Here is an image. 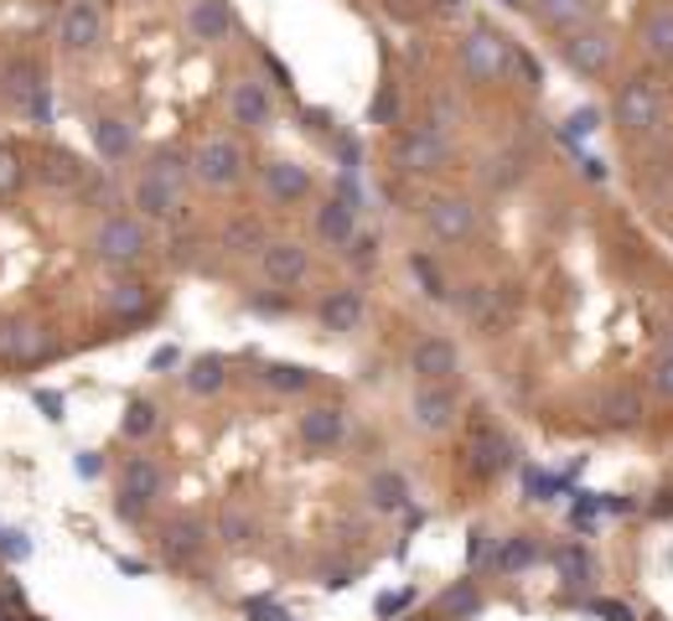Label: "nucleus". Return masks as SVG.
<instances>
[{"mask_svg":"<svg viewBox=\"0 0 673 621\" xmlns=\"http://www.w3.org/2000/svg\"><path fill=\"white\" fill-rule=\"evenodd\" d=\"M94 151H99L104 161H125V155H130V125L115 115L94 119Z\"/></svg>","mask_w":673,"mask_h":621,"instance_id":"nucleus-26","label":"nucleus"},{"mask_svg":"<svg viewBox=\"0 0 673 621\" xmlns=\"http://www.w3.org/2000/svg\"><path fill=\"white\" fill-rule=\"evenodd\" d=\"M663 89H658L653 78H627L622 89H616V125L627 130V136H653L658 125H663Z\"/></svg>","mask_w":673,"mask_h":621,"instance_id":"nucleus-2","label":"nucleus"},{"mask_svg":"<svg viewBox=\"0 0 673 621\" xmlns=\"http://www.w3.org/2000/svg\"><path fill=\"white\" fill-rule=\"evenodd\" d=\"M161 487H166L161 466L145 461V456H130L125 471H119V518H140L161 497Z\"/></svg>","mask_w":673,"mask_h":621,"instance_id":"nucleus-8","label":"nucleus"},{"mask_svg":"<svg viewBox=\"0 0 673 621\" xmlns=\"http://www.w3.org/2000/svg\"><path fill=\"white\" fill-rule=\"evenodd\" d=\"M559 58L570 62L580 78H601L616 58V37L606 26H580V32H570V37L559 42Z\"/></svg>","mask_w":673,"mask_h":621,"instance_id":"nucleus-6","label":"nucleus"},{"mask_svg":"<svg viewBox=\"0 0 673 621\" xmlns=\"http://www.w3.org/2000/svg\"><path fill=\"white\" fill-rule=\"evenodd\" d=\"M353 259H357V265H374L378 244H374V238H353Z\"/></svg>","mask_w":673,"mask_h":621,"instance_id":"nucleus-41","label":"nucleus"},{"mask_svg":"<svg viewBox=\"0 0 673 621\" xmlns=\"http://www.w3.org/2000/svg\"><path fill=\"white\" fill-rule=\"evenodd\" d=\"M223 384H228V363H223V358H198V363L187 368V388H192V394H219Z\"/></svg>","mask_w":673,"mask_h":621,"instance_id":"nucleus-28","label":"nucleus"},{"mask_svg":"<svg viewBox=\"0 0 673 621\" xmlns=\"http://www.w3.org/2000/svg\"><path fill=\"white\" fill-rule=\"evenodd\" d=\"M394 161H399V172L430 176L451 161V140L440 136V130H430V125H415V130H404L394 140Z\"/></svg>","mask_w":673,"mask_h":621,"instance_id":"nucleus-7","label":"nucleus"},{"mask_svg":"<svg viewBox=\"0 0 673 621\" xmlns=\"http://www.w3.org/2000/svg\"><path fill=\"white\" fill-rule=\"evenodd\" d=\"M595 130V109H580V115H570V125H565V136L580 140V136H591Z\"/></svg>","mask_w":673,"mask_h":621,"instance_id":"nucleus-39","label":"nucleus"},{"mask_svg":"<svg viewBox=\"0 0 673 621\" xmlns=\"http://www.w3.org/2000/svg\"><path fill=\"white\" fill-rule=\"evenodd\" d=\"M244 534H249V518H244V513H238V507H228V513H223V539H244Z\"/></svg>","mask_w":673,"mask_h":621,"instance_id":"nucleus-38","label":"nucleus"},{"mask_svg":"<svg viewBox=\"0 0 673 621\" xmlns=\"http://www.w3.org/2000/svg\"><path fill=\"white\" fill-rule=\"evenodd\" d=\"M104 306H109V316L140 321V316L151 310V285H140V280H115V285L104 291Z\"/></svg>","mask_w":673,"mask_h":621,"instance_id":"nucleus-23","label":"nucleus"},{"mask_svg":"<svg viewBox=\"0 0 673 621\" xmlns=\"http://www.w3.org/2000/svg\"><path fill=\"white\" fill-rule=\"evenodd\" d=\"M534 16L544 32H559V37H570L580 26H591L595 16V0H534Z\"/></svg>","mask_w":673,"mask_h":621,"instance_id":"nucleus-17","label":"nucleus"},{"mask_svg":"<svg viewBox=\"0 0 673 621\" xmlns=\"http://www.w3.org/2000/svg\"><path fill=\"white\" fill-rule=\"evenodd\" d=\"M446 606H451L456 617H467V611H476V606H482V596H476L472 585H461V590H451V596H446Z\"/></svg>","mask_w":673,"mask_h":621,"instance_id":"nucleus-37","label":"nucleus"},{"mask_svg":"<svg viewBox=\"0 0 673 621\" xmlns=\"http://www.w3.org/2000/svg\"><path fill=\"white\" fill-rule=\"evenodd\" d=\"M317 238L321 244H332V249H347L357 238V208L353 202H342V197H327L317 208Z\"/></svg>","mask_w":673,"mask_h":621,"instance_id":"nucleus-19","label":"nucleus"},{"mask_svg":"<svg viewBox=\"0 0 673 621\" xmlns=\"http://www.w3.org/2000/svg\"><path fill=\"white\" fill-rule=\"evenodd\" d=\"M425 223H430V233H436L440 244H461V238L476 233V208L467 197H436L425 208Z\"/></svg>","mask_w":673,"mask_h":621,"instance_id":"nucleus-13","label":"nucleus"},{"mask_svg":"<svg viewBox=\"0 0 673 621\" xmlns=\"http://www.w3.org/2000/svg\"><path fill=\"white\" fill-rule=\"evenodd\" d=\"M410 420H415L420 430H430V435L451 430L456 425V388L451 384H420L415 394H410Z\"/></svg>","mask_w":673,"mask_h":621,"instance_id":"nucleus-12","label":"nucleus"},{"mask_svg":"<svg viewBox=\"0 0 673 621\" xmlns=\"http://www.w3.org/2000/svg\"><path fill=\"white\" fill-rule=\"evenodd\" d=\"M259 274L275 285V291H296L300 280L311 274V254L300 249L296 238H270L259 249Z\"/></svg>","mask_w":673,"mask_h":621,"instance_id":"nucleus-9","label":"nucleus"},{"mask_svg":"<svg viewBox=\"0 0 673 621\" xmlns=\"http://www.w3.org/2000/svg\"><path fill=\"white\" fill-rule=\"evenodd\" d=\"M202 539H208V528L198 518H177V524H166V534H161V549H166V560H192L202 549Z\"/></svg>","mask_w":673,"mask_h":621,"instance_id":"nucleus-25","label":"nucleus"},{"mask_svg":"<svg viewBox=\"0 0 673 621\" xmlns=\"http://www.w3.org/2000/svg\"><path fill=\"white\" fill-rule=\"evenodd\" d=\"M228 115H234V125L264 130V125L275 119V98H270V89H264L259 78H238L234 89H228Z\"/></svg>","mask_w":673,"mask_h":621,"instance_id":"nucleus-15","label":"nucleus"},{"mask_svg":"<svg viewBox=\"0 0 673 621\" xmlns=\"http://www.w3.org/2000/svg\"><path fill=\"white\" fill-rule=\"evenodd\" d=\"M58 42L68 52H94L104 42V5L99 0H68L58 21Z\"/></svg>","mask_w":673,"mask_h":621,"instance_id":"nucleus-10","label":"nucleus"},{"mask_svg":"<svg viewBox=\"0 0 673 621\" xmlns=\"http://www.w3.org/2000/svg\"><path fill=\"white\" fill-rule=\"evenodd\" d=\"M21 176H26V166H21V155L11 151V145H0V197H11L21 187Z\"/></svg>","mask_w":673,"mask_h":621,"instance_id":"nucleus-32","label":"nucleus"},{"mask_svg":"<svg viewBox=\"0 0 673 621\" xmlns=\"http://www.w3.org/2000/svg\"><path fill=\"white\" fill-rule=\"evenodd\" d=\"M181 187H187V161H181V155H156V161L145 166V176L135 181V208L145 218H166L177 208Z\"/></svg>","mask_w":673,"mask_h":621,"instance_id":"nucleus-1","label":"nucleus"},{"mask_svg":"<svg viewBox=\"0 0 673 621\" xmlns=\"http://www.w3.org/2000/svg\"><path fill=\"white\" fill-rule=\"evenodd\" d=\"M513 466V446L497 435V430H482L472 441V471L476 477H497V471H508Z\"/></svg>","mask_w":673,"mask_h":621,"instance_id":"nucleus-22","label":"nucleus"},{"mask_svg":"<svg viewBox=\"0 0 673 621\" xmlns=\"http://www.w3.org/2000/svg\"><path fill=\"white\" fill-rule=\"evenodd\" d=\"M79 477H99V456H79Z\"/></svg>","mask_w":673,"mask_h":621,"instance_id":"nucleus-43","label":"nucleus"},{"mask_svg":"<svg viewBox=\"0 0 673 621\" xmlns=\"http://www.w3.org/2000/svg\"><path fill=\"white\" fill-rule=\"evenodd\" d=\"M145 223L140 218H130V213H109L94 229V254H99L104 265H135L140 254H145Z\"/></svg>","mask_w":673,"mask_h":621,"instance_id":"nucleus-5","label":"nucleus"},{"mask_svg":"<svg viewBox=\"0 0 673 621\" xmlns=\"http://www.w3.org/2000/svg\"><path fill=\"white\" fill-rule=\"evenodd\" d=\"M296 435L306 450H336L342 435H347V414L336 405H311L306 414L296 420Z\"/></svg>","mask_w":673,"mask_h":621,"instance_id":"nucleus-14","label":"nucleus"},{"mask_svg":"<svg viewBox=\"0 0 673 621\" xmlns=\"http://www.w3.org/2000/svg\"><path fill=\"white\" fill-rule=\"evenodd\" d=\"M559 575H565L570 585H580L586 575H591V560H586L580 549H559Z\"/></svg>","mask_w":673,"mask_h":621,"instance_id":"nucleus-34","label":"nucleus"},{"mask_svg":"<svg viewBox=\"0 0 673 621\" xmlns=\"http://www.w3.org/2000/svg\"><path fill=\"white\" fill-rule=\"evenodd\" d=\"M42 352V331L32 321H5L0 327V358H11V363H32Z\"/></svg>","mask_w":673,"mask_h":621,"instance_id":"nucleus-24","label":"nucleus"},{"mask_svg":"<svg viewBox=\"0 0 673 621\" xmlns=\"http://www.w3.org/2000/svg\"><path fill=\"white\" fill-rule=\"evenodd\" d=\"M244 166H249V151L234 136H208L198 145V155H192V176L202 187H234Z\"/></svg>","mask_w":673,"mask_h":621,"instance_id":"nucleus-4","label":"nucleus"},{"mask_svg":"<svg viewBox=\"0 0 673 621\" xmlns=\"http://www.w3.org/2000/svg\"><path fill=\"white\" fill-rule=\"evenodd\" d=\"M156 405H151V399H135V405L125 409V441H151V435H156Z\"/></svg>","mask_w":673,"mask_h":621,"instance_id":"nucleus-30","label":"nucleus"},{"mask_svg":"<svg viewBox=\"0 0 673 621\" xmlns=\"http://www.w3.org/2000/svg\"><path fill=\"white\" fill-rule=\"evenodd\" d=\"M410 270L420 274V280H425V295H446V285H440V274H436V265H430V259H425V254H415V259H410Z\"/></svg>","mask_w":673,"mask_h":621,"instance_id":"nucleus-35","label":"nucleus"},{"mask_svg":"<svg viewBox=\"0 0 673 621\" xmlns=\"http://www.w3.org/2000/svg\"><path fill=\"white\" fill-rule=\"evenodd\" d=\"M363 316H368V301H363L357 285H342V291H332L321 301V327L327 331H357Z\"/></svg>","mask_w":673,"mask_h":621,"instance_id":"nucleus-20","label":"nucleus"},{"mask_svg":"<svg viewBox=\"0 0 673 621\" xmlns=\"http://www.w3.org/2000/svg\"><path fill=\"white\" fill-rule=\"evenodd\" d=\"M642 52L658 62H673V5L669 0L642 16Z\"/></svg>","mask_w":673,"mask_h":621,"instance_id":"nucleus-21","label":"nucleus"},{"mask_svg":"<svg viewBox=\"0 0 673 621\" xmlns=\"http://www.w3.org/2000/svg\"><path fill=\"white\" fill-rule=\"evenodd\" d=\"M37 405L47 409V414H52V420H62V399H58V394H37Z\"/></svg>","mask_w":673,"mask_h":621,"instance_id":"nucleus-42","label":"nucleus"},{"mask_svg":"<svg viewBox=\"0 0 673 621\" xmlns=\"http://www.w3.org/2000/svg\"><path fill=\"white\" fill-rule=\"evenodd\" d=\"M503 5H529V0H503Z\"/></svg>","mask_w":673,"mask_h":621,"instance_id":"nucleus-44","label":"nucleus"},{"mask_svg":"<svg viewBox=\"0 0 673 621\" xmlns=\"http://www.w3.org/2000/svg\"><path fill=\"white\" fill-rule=\"evenodd\" d=\"M508 62H513V47L493 26H472L461 37V73L472 78V83H497V78L508 73Z\"/></svg>","mask_w":673,"mask_h":621,"instance_id":"nucleus-3","label":"nucleus"},{"mask_svg":"<svg viewBox=\"0 0 673 621\" xmlns=\"http://www.w3.org/2000/svg\"><path fill=\"white\" fill-rule=\"evenodd\" d=\"M264 192H270V202H280V208L306 202V197H311V172H306L300 161H270V166H264Z\"/></svg>","mask_w":673,"mask_h":621,"instance_id":"nucleus-16","label":"nucleus"},{"mask_svg":"<svg viewBox=\"0 0 673 621\" xmlns=\"http://www.w3.org/2000/svg\"><path fill=\"white\" fill-rule=\"evenodd\" d=\"M653 388L658 394H663V399H673V348L663 352V358H658L653 363Z\"/></svg>","mask_w":673,"mask_h":621,"instance_id":"nucleus-36","label":"nucleus"},{"mask_svg":"<svg viewBox=\"0 0 673 621\" xmlns=\"http://www.w3.org/2000/svg\"><path fill=\"white\" fill-rule=\"evenodd\" d=\"M461 368V352H456L451 337H420L415 352H410V373H420V384H451V373Z\"/></svg>","mask_w":673,"mask_h":621,"instance_id":"nucleus-11","label":"nucleus"},{"mask_svg":"<svg viewBox=\"0 0 673 621\" xmlns=\"http://www.w3.org/2000/svg\"><path fill=\"white\" fill-rule=\"evenodd\" d=\"M539 560V543L529 534H518V539H503V549H493V564L497 570H529Z\"/></svg>","mask_w":673,"mask_h":621,"instance_id":"nucleus-29","label":"nucleus"},{"mask_svg":"<svg viewBox=\"0 0 673 621\" xmlns=\"http://www.w3.org/2000/svg\"><path fill=\"white\" fill-rule=\"evenodd\" d=\"M270 378V388H280V394H300V388L311 384V373L306 368H291V363H275V368L264 373Z\"/></svg>","mask_w":673,"mask_h":621,"instance_id":"nucleus-31","label":"nucleus"},{"mask_svg":"<svg viewBox=\"0 0 673 621\" xmlns=\"http://www.w3.org/2000/svg\"><path fill=\"white\" fill-rule=\"evenodd\" d=\"M0 621H5V617H0Z\"/></svg>","mask_w":673,"mask_h":621,"instance_id":"nucleus-45","label":"nucleus"},{"mask_svg":"<svg viewBox=\"0 0 673 621\" xmlns=\"http://www.w3.org/2000/svg\"><path fill=\"white\" fill-rule=\"evenodd\" d=\"M461 310H467L472 321H493V291H487V285H472V291L461 295Z\"/></svg>","mask_w":673,"mask_h":621,"instance_id":"nucleus-33","label":"nucleus"},{"mask_svg":"<svg viewBox=\"0 0 673 621\" xmlns=\"http://www.w3.org/2000/svg\"><path fill=\"white\" fill-rule=\"evenodd\" d=\"M368 497H374L383 513H394V507H404V497H410V482H404L399 471H374V482H368Z\"/></svg>","mask_w":673,"mask_h":621,"instance_id":"nucleus-27","label":"nucleus"},{"mask_svg":"<svg viewBox=\"0 0 673 621\" xmlns=\"http://www.w3.org/2000/svg\"><path fill=\"white\" fill-rule=\"evenodd\" d=\"M394 109H399V98H394V89H383V94L374 98V119L378 125H389V119H394Z\"/></svg>","mask_w":673,"mask_h":621,"instance_id":"nucleus-40","label":"nucleus"},{"mask_svg":"<svg viewBox=\"0 0 673 621\" xmlns=\"http://www.w3.org/2000/svg\"><path fill=\"white\" fill-rule=\"evenodd\" d=\"M187 32H192V42H223L234 32V5L228 0H192L187 5Z\"/></svg>","mask_w":673,"mask_h":621,"instance_id":"nucleus-18","label":"nucleus"}]
</instances>
